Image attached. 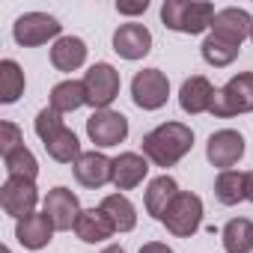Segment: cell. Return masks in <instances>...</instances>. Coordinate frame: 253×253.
Segmentation results:
<instances>
[{
	"label": "cell",
	"mask_w": 253,
	"mask_h": 253,
	"mask_svg": "<svg viewBox=\"0 0 253 253\" xmlns=\"http://www.w3.org/2000/svg\"><path fill=\"white\" fill-rule=\"evenodd\" d=\"M194 149V131L185 122H161L143 137V155L155 167H176Z\"/></svg>",
	"instance_id": "obj_1"
},
{
	"label": "cell",
	"mask_w": 253,
	"mask_h": 253,
	"mask_svg": "<svg viewBox=\"0 0 253 253\" xmlns=\"http://www.w3.org/2000/svg\"><path fill=\"white\" fill-rule=\"evenodd\" d=\"M214 15H217L214 3H209V0H164L161 6L164 27L173 33H185V36H200L211 30Z\"/></svg>",
	"instance_id": "obj_2"
},
{
	"label": "cell",
	"mask_w": 253,
	"mask_h": 253,
	"mask_svg": "<svg viewBox=\"0 0 253 253\" xmlns=\"http://www.w3.org/2000/svg\"><path fill=\"white\" fill-rule=\"evenodd\" d=\"M209 113L217 116V119H229V116H238V113H253V72H238L220 89H214Z\"/></svg>",
	"instance_id": "obj_3"
},
{
	"label": "cell",
	"mask_w": 253,
	"mask_h": 253,
	"mask_svg": "<svg viewBox=\"0 0 253 253\" xmlns=\"http://www.w3.org/2000/svg\"><path fill=\"white\" fill-rule=\"evenodd\" d=\"M161 223L167 226L170 235L191 238L200 229V223H203V200L197 194H191V191H179L176 200L170 203V209L164 211Z\"/></svg>",
	"instance_id": "obj_4"
},
{
	"label": "cell",
	"mask_w": 253,
	"mask_h": 253,
	"mask_svg": "<svg viewBox=\"0 0 253 253\" xmlns=\"http://www.w3.org/2000/svg\"><path fill=\"white\" fill-rule=\"evenodd\" d=\"M119 72L110 63H92L84 75V89H86V104L92 110H110V104L119 95Z\"/></svg>",
	"instance_id": "obj_5"
},
{
	"label": "cell",
	"mask_w": 253,
	"mask_h": 253,
	"mask_svg": "<svg viewBox=\"0 0 253 253\" xmlns=\"http://www.w3.org/2000/svg\"><path fill=\"white\" fill-rule=\"evenodd\" d=\"M60 30H63V24L48 12H24L12 24V36H15V42L21 48H39V45H45L51 39L57 42Z\"/></svg>",
	"instance_id": "obj_6"
},
{
	"label": "cell",
	"mask_w": 253,
	"mask_h": 253,
	"mask_svg": "<svg viewBox=\"0 0 253 253\" xmlns=\"http://www.w3.org/2000/svg\"><path fill=\"white\" fill-rule=\"evenodd\" d=\"M86 137L98 149L119 146L128 137V119L119 110H92V116L86 119Z\"/></svg>",
	"instance_id": "obj_7"
},
{
	"label": "cell",
	"mask_w": 253,
	"mask_h": 253,
	"mask_svg": "<svg viewBox=\"0 0 253 253\" xmlns=\"http://www.w3.org/2000/svg\"><path fill=\"white\" fill-rule=\"evenodd\" d=\"M131 98L140 110H161L170 98V81L161 69H143L131 81Z\"/></svg>",
	"instance_id": "obj_8"
},
{
	"label": "cell",
	"mask_w": 253,
	"mask_h": 253,
	"mask_svg": "<svg viewBox=\"0 0 253 253\" xmlns=\"http://www.w3.org/2000/svg\"><path fill=\"white\" fill-rule=\"evenodd\" d=\"M36 203H39V188L30 179L6 176V182L0 185V206H3V211L9 217H15V220L33 214L36 211Z\"/></svg>",
	"instance_id": "obj_9"
},
{
	"label": "cell",
	"mask_w": 253,
	"mask_h": 253,
	"mask_svg": "<svg viewBox=\"0 0 253 253\" xmlns=\"http://www.w3.org/2000/svg\"><path fill=\"white\" fill-rule=\"evenodd\" d=\"M42 211L54 220L57 232H69V229H75V223H78V217H81L84 209H81V200H78L75 191L57 185V188L48 191V197L42 203Z\"/></svg>",
	"instance_id": "obj_10"
},
{
	"label": "cell",
	"mask_w": 253,
	"mask_h": 253,
	"mask_svg": "<svg viewBox=\"0 0 253 253\" xmlns=\"http://www.w3.org/2000/svg\"><path fill=\"white\" fill-rule=\"evenodd\" d=\"M244 155V137L235 131V128H220L209 137L206 143V158L211 167H217L220 173L223 170H232Z\"/></svg>",
	"instance_id": "obj_11"
},
{
	"label": "cell",
	"mask_w": 253,
	"mask_h": 253,
	"mask_svg": "<svg viewBox=\"0 0 253 253\" xmlns=\"http://www.w3.org/2000/svg\"><path fill=\"white\" fill-rule=\"evenodd\" d=\"M113 51L122 57V60H143L149 51H152V33L146 24H137V21H128V24H119L116 33H113Z\"/></svg>",
	"instance_id": "obj_12"
},
{
	"label": "cell",
	"mask_w": 253,
	"mask_h": 253,
	"mask_svg": "<svg viewBox=\"0 0 253 253\" xmlns=\"http://www.w3.org/2000/svg\"><path fill=\"white\" fill-rule=\"evenodd\" d=\"M72 170H75L78 185H84L89 191H98V188H104V185L113 182V158H107L104 152H95V149L84 152L72 164Z\"/></svg>",
	"instance_id": "obj_13"
},
{
	"label": "cell",
	"mask_w": 253,
	"mask_h": 253,
	"mask_svg": "<svg viewBox=\"0 0 253 253\" xmlns=\"http://www.w3.org/2000/svg\"><path fill=\"white\" fill-rule=\"evenodd\" d=\"M250 33H253V18H250L247 9H238V6L217 9V15L211 21V36L241 48V42L250 39Z\"/></svg>",
	"instance_id": "obj_14"
},
{
	"label": "cell",
	"mask_w": 253,
	"mask_h": 253,
	"mask_svg": "<svg viewBox=\"0 0 253 253\" xmlns=\"http://www.w3.org/2000/svg\"><path fill=\"white\" fill-rule=\"evenodd\" d=\"M54 232H57V226H54V220H51L45 211H33V214L15 220V238H18V244L27 247V250H42V247H48L51 238H54Z\"/></svg>",
	"instance_id": "obj_15"
},
{
	"label": "cell",
	"mask_w": 253,
	"mask_h": 253,
	"mask_svg": "<svg viewBox=\"0 0 253 253\" xmlns=\"http://www.w3.org/2000/svg\"><path fill=\"white\" fill-rule=\"evenodd\" d=\"M146 173H149L146 155H140V152H119L113 158V182L110 185L116 191H134L137 185H143Z\"/></svg>",
	"instance_id": "obj_16"
},
{
	"label": "cell",
	"mask_w": 253,
	"mask_h": 253,
	"mask_svg": "<svg viewBox=\"0 0 253 253\" xmlns=\"http://www.w3.org/2000/svg\"><path fill=\"white\" fill-rule=\"evenodd\" d=\"M211 98H214V86H211V81L203 78V75H191V78L182 84V89H179V107H182L185 113H191V116L209 113V110H211Z\"/></svg>",
	"instance_id": "obj_17"
},
{
	"label": "cell",
	"mask_w": 253,
	"mask_h": 253,
	"mask_svg": "<svg viewBox=\"0 0 253 253\" xmlns=\"http://www.w3.org/2000/svg\"><path fill=\"white\" fill-rule=\"evenodd\" d=\"M51 63L57 72H78L86 63V42L81 36H60L51 48Z\"/></svg>",
	"instance_id": "obj_18"
},
{
	"label": "cell",
	"mask_w": 253,
	"mask_h": 253,
	"mask_svg": "<svg viewBox=\"0 0 253 253\" xmlns=\"http://www.w3.org/2000/svg\"><path fill=\"white\" fill-rule=\"evenodd\" d=\"M113 232H116V229H113L110 217H107L101 209H84L81 217H78V223H75V235H78L84 244H101V241H107Z\"/></svg>",
	"instance_id": "obj_19"
},
{
	"label": "cell",
	"mask_w": 253,
	"mask_h": 253,
	"mask_svg": "<svg viewBox=\"0 0 253 253\" xmlns=\"http://www.w3.org/2000/svg\"><path fill=\"white\" fill-rule=\"evenodd\" d=\"M176 194H179V185H176V179L173 176H158V179H152L149 182V188H146V194H143V206H146V214H152L155 220H161L164 217V211L170 209V203L176 200Z\"/></svg>",
	"instance_id": "obj_20"
},
{
	"label": "cell",
	"mask_w": 253,
	"mask_h": 253,
	"mask_svg": "<svg viewBox=\"0 0 253 253\" xmlns=\"http://www.w3.org/2000/svg\"><path fill=\"white\" fill-rule=\"evenodd\" d=\"M98 209L110 217V223H113L116 232H131L137 226V209H134V203L125 194H107Z\"/></svg>",
	"instance_id": "obj_21"
},
{
	"label": "cell",
	"mask_w": 253,
	"mask_h": 253,
	"mask_svg": "<svg viewBox=\"0 0 253 253\" xmlns=\"http://www.w3.org/2000/svg\"><path fill=\"white\" fill-rule=\"evenodd\" d=\"M51 107L57 110V113H75V110H81L84 104H86V89H84V81H75V78H69V81H60L54 89H51Z\"/></svg>",
	"instance_id": "obj_22"
},
{
	"label": "cell",
	"mask_w": 253,
	"mask_h": 253,
	"mask_svg": "<svg viewBox=\"0 0 253 253\" xmlns=\"http://www.w3.org/2000/svg\"><path fill=\"white\" fill-rule=\"evenodd\" d=\"M220 241L226 253H253V220L232 217L220 229Z\"/></svg>",
	"instance_id": "obj_23"
},
{
	"label": "cell",
	"mask_w": 253,
	"mask_h": 253,
	"mask_svg": "<svg viewBox=\"0 0 253 253\" xmlns=\"http://www.w3.org/2000/svg\"><path fill=\"white\" fill-rule=\"evenodd\" d=\"M24 72L15 60H0V101L3 104H15L24 95Z\"/></svg>",
	"instance_id": "obj_24"
},
{
	"label": "cell",
	"mask_w": 253,
	"mask_h": 253,
	"mask_svg": "<svg viewBox=\"0 0 253 253\" xmlns=\"http://www.w3.org/2000/svg\"><path fill=\"white\" fill-rule=\"evenodd\" d=\"M45 152H48L57 164H75V161L84 155L81 140H78V134H75L72 128H66V131H60L54 140H48V143H45Z\"/></svg>",
	"instance_id": "obj_25"
},
{
	"label": "cell",
	"mask_w": 253,
	"mask_h": 253,
	"mask_svg": "<svg viewBox=\"0 0 253 253\" xmlns=\"http://www.w3.org/2000/svg\"><path fill=\"white\" fill-rule=\"evenodd\" d=\"M214 197L220 206H238L244 200V173L238 170H223L214 179Z\"/></svg>",
	"instance_id": "obj_26"
},
{
	"label": "cell",
	"mask_w": 253,
	"mask_h": 253,
	"mask_svg": "<svg viewBox=\"0 0 253 253\" xmlns=\"http://www.w3.org/2000/svg\"><path fill=\"white\" fill-rule=\"evenodd\" d=\"M238 45H229V42H223V39H217V36H206L203 39V45H200V54H203V60L209 63V66H214V69H223V66H229V63H235V57H238Z\"/></svg>",
	"instance_id": "obj_27"
},
{
	"label": "cell",
	"mask_w": 253,
	"mask_h": 253,
	"mask_svg": "<svg viewBox=\"0 0 253 253\" xmlns=\"http://www.w3.org/2000/svg\"><path fill=\"white\" fill-rule=\"evenodd\" d=\"M3 167H6V176H15V179H30V182H36V176H39V161H36V155H33L27 146H21V149L3 155Z\"/></svg>",
	"instance_id": "obj_28"
},
{
	"label": "cell",
	"mask_w": 253,
	"mask_h": 253,
	"mask_svg": "<svg viewBox=\"0 0 253 253\" xmlns=\"http://www.w3.org/2000/svg\"><path fill=\"white\" fill-rule=\"evenodd\" d=\"M36 134H39V140L42 143H48V140H54L60 131H66V119H63V113H57L51 104L48 107H42L39 113H36Z\"/></svg>",
	"instance_id": "obj_29"
},
{
	"label": "cell",
	"mask_w": 253,
	"mask_h": 253,
	"mask_svg": "<svg viewBox=\"0 0 253 253\" xmlns=\"http://www.w3.org/2000/svg\"><path fill=\"white\" fill-rule=\"evenodd\" d=\"M21 146H24V131L12 119H3L0 122V155H9V152H15Z\"/></svg>",
	"instance_id": "obj_30"
},
{
	"label": "cell",
	"mask_w": 253,
	"mask_h": 253,
	"mask_svg": "<svg viewBox=\"0 0 253 253\" xmlns=\"http://www.w3.org/2000/svg\"><path fill=\"white\" fill-rule=\"evenodd\" d=\"M146 9H149V0H134V3L116 0V12H119V15H143Z\"/></svg>",
	"instance_id": "obj_31"
},
{
	"label": "cell",
	"mask_w": 253,
	"mask_h": 253,
	"mask_svg": "<svg viewBox=\"0 0 253 253\" xmlns=\"http://www.w3.org/2000/svg\"><path fill=\"white\" fill-rule=\"evenodd\" d=\"M137 253H173V247H170V244H164V241H146Z\"/></svg>",
	"instance_id": "obj_32"
},
{
	"label": "cell",
	"mask_w": 253,
	"mask_h": 253,
	"mask_svg": "<svg viewBox=\"0 0 253 253\" xmlns=\"http://www.w3.org/2000/svg\"><path fill=\"white\" fill-rule=\"evenodd\" d=\"M244 200H250V203H253V170H250V173H244Z\"/></svg>",
	"instance_id": "obj_33"
},
{
	"label": "cell",
	"mask_w": 253,
	"mask_h": 253,
	"mask_svg": "<svg viewBox=\"0 0 253 253\" xmlns=\"http://www.w3.org/2000/svg\"><path fill=\"white\" fill-rule=\"evenodd\" d=\"M101 253H125V247H119V244H107Z\"/></svg>",
	"instance_id": "obj_34"
},
{
	"label": "cell",
	"mask_w": 253,
	"mask_h": 253,
	"mask_svg": "<svg viewBox=\"0 0 253 253\" xmlns=\"http://www.w3.org/2000/svg\"><path fill=\"white\" fill-rule=\"evenodd\" d=\"M3 253H12V250H9V247H3Z\"/></svg>",
	"instance_id": "obj_35"
},
{
	"label": "cell",
	"mask_w": 253,
	"mask_h": 253,
	"mask_svg": "<svg viewBox=\"0 0 253 253\" xmlns=\"http://www.w3.org/2000/svg\"><path fill=\"white\" fill-rule=\"evenodd\" d=\"M250 42H253V33H250Z\"/></svg>",
	"instance_id": "obj_36"
}]
</instances>
